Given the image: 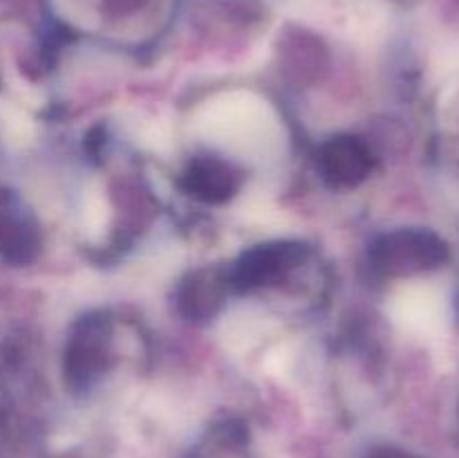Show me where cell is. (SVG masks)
<instances>
[{
  "instance_id": "3",
  "label": "cell",
  "mask_w": 459,
  "mask_h": 458,
  "mask_svg": "<svg viewBox=\"0 0 459 458\" xmlns=\"http://www.w3.org/2000/svg\"><path fill=\"white\" fill-rule=\"evenodd\" d=\"M0 135L13 148H22L34 139L36 126L21 103L0 99Z\"/></svg>"
},
{
  "instance_id": "5",
  "label": "cell",
  "mask_w": 459,
  "mask_h": 458,
  "mask_svg": "<svg viewBox=\"0 0 459 458\" xmlns=\"http://www.w3.org/2000/svg\"><path fill=\"white\" fill-rule=\"evenodd\" d=\"M291 364V353L287 350V346H281V348L272 350L267 357V368L272 373H276V375H281V373H287V368H290Z\"/></svg>"
},
{
  "instance_id": "4",
  "label": "cell",
  "mask_w": 459,
  "mask_h": 458,
  "mask_svg": "<svg viewBox=\"0 0 459 458\" xmlns=\"http://www.w3.org/2000/svg\"><path fill=\"white\" fill-rule=\"evenodd\" d=\"M108 205L106 198L101 196V191L92 189V191L85 193L83 198V229L90 238H99L108 227Z\"/></svg>"
},
{
  "instance_id": "1",
  "label": "cell",
  "mask_w": 459,
  "mask_h": 458,
  "mask_svg": "<svg viewBox=\"0 0 459 458\" xmlns=\"http://www.w3.org/2000/svg\"><path fill=\"white\" fill-rule=\"evenodd\" d=\"M197 130L238 155L264 157L281 144V126L264 99L233 90L206 101L197 112Z\"/></svg>"
},
{
  "instance_id": "2",
  "label": "cell",
  "mask_w": 459,
  "mask_h": 458,
  "mask_svg": "<svg viewBox=\"0 0 459 458\" xmlns=\"http://www.w3.org/2000/svg\"><path fill=\"white\" fill-rule=\"evenodd\" d=\"M267 323L269 319L260 310L238 308L229 313V317L220 326V339L229 350L242 353V350L251 348L263 337V332H267Z\"/></svg>"
}]
</instances>
